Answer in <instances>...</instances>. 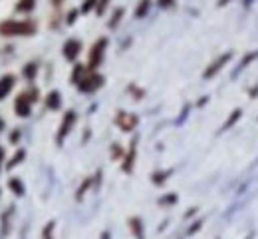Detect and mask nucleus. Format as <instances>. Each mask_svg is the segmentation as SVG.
<instances>
[{"instance_id": "f257e3e1", "label": "nucleus", "mask_w": 258, "mask_h": 239, "mask_svg": "<svg viewBox=\"0 0 258 239\" xmlns=\"http://www.w3.org/2000/svg\"><path fill=\"white\" fill-rule=\"evenodd\" d=\"M36 32V24L30 20H6L0 22L2 36H32Z\"/></svg>"}, {"instance_id": "f03ea898", "label": "nucleus", "mask_w": 258, "mask_h": 239, "mask_svg": "<svg viewBox=\"0 0 258 239\" xmlns=\"http://www.w3.org/2000/svg\"><path fill=\"white\" fill-rule=\"evenodd\" d=\"M38 94L36 92H26V94H20L18 98H16V102H14V110H16V116H20V118H26V116H30V110H32V102H36L38 98H36Z\"/></svg>"}, {"instance_id": "7ed1b4c3", "label": "nucleus", "mask_w": 258, "mask_h": 239, "mask_svg": "<svg viewBox=\"0 0 258 239\" xmlns=\"http://www.w3.org/2000/svg\"><path fill=\"white\" fill-rule=\"evenodd\" d=\"M105 46H107V40H105V38L97 40L96 44H94V48H92V52H90V70L97 68V66H99V62L103 60Z\"/></svg>"}, {"instance_id": "20e7f679", "label": "nucleus", "mask_w": 258, "mask_h": 239, "mask_svg": "<svg viewBox=\"0 0 258 239\" xmlns=\"http://www.w3.org/2000/svg\"><path fill=\"white\" fill-rule=\"evenodd\" d=\"M101 84H103V78H101L99 74L84 76V78L78 82V86H80V90H82V92H94V90H97Z\"/></svg>"}, {"instance_id": "39448f33", "label": "nucleus", "mask_w": 258, "mask_h": 239, "mask_svg": "<svg viewBox=\"0 0 258 239\" xmlns=\"http://www.w3.org/2000/svg\"><path fill=\"white\" fill-rule=\"evenodd\" d=\"M115 124H117L123 132H131V130L137 126V116L127 114V112H119V114L115 116Z\"/></svg>"}, {"instance_id": "423d86ee", "label": "nucleus", "mask_w": 258, "mask_h": 239, "mask_svg": "<svg viewBox=\"0 0 258 239\" xmlns=\"http://www.w3.org/2000/svg\"><path fill=\"white\" fill-rule=\"evenodd\" d=\"M74 122H76V114H74V112H68V114L64 116V120H62L60 132H58V144H62V141H64V137L70 134V130H72Z\"/></svg>"}, {"instance_id": "0eeeda50", "label": "nucleus", "mask_w": 258, "mask_h": 239, "mask_svg": "<svg viewBox=\"0 0 258 239\" xmlns=\"http://www.w3.org/2000/svg\"><path fill=\"white\" fill-rule=\"evenodd\" d=\"M12 88H14V76H12V74L2 76V78H0V102L12 92Z\"/></svg>"}, {"instance_id": "6e6552de", "label": "nucleus", "mask_w": 258, "mask_h": 239, "mask_svg": "<svg viewBox=\"0 0 258 239\" xmlns=\"http://www.w3.org/2000/svg\"><path fill=\"white\" fill-rule=\"evenodd\" d=\"M80 50H82V44L78 40H68L64 44V56L68 60H76V56L80 54Z\"/></svg>"}, {"instance_id": "1a4fd4ad", "label": "nucleus", "mask_w": 258, "mask_h": 239, "mask_svg": "<svg viewBox=\"0 0 258 239\" xmlns=\"http://www.w3.org/2000/svg\"><path fill=\"white\" fill-rule=\"evenodd\" d=\"M228 60H230V52H226V54H223V56H221V58H219L217 62H213V64H211L209 68L205 70V78H211V76H215V74H217L219 70L223 68V66H225L226 62H228Z\"/></svg>"}, {"instance_id": "9d476101", "label": "nucleus", "mask_w": 258, "mask_h": 239, "mask_svg": "<svg viewBox=\"0 0 258 239\" xmlns=\"http://www.w3.org/2000/svg\"><path fill=\"white\" fill-rule=\"evenodd\" d=\"M129 225H131V231L135 233V237H137V239H143V227H141V221H139L137 217L129 219Z\"/></svg>"}, {"instance_id": "9b49d317", "label": "nucleus", "mask_w": 258, "mask_h": 239, "mask_svg": "<svg viewBox=\"0 0 258 239\" xmlns=\"http://www.w3.org/2000/svg\"><path fill=\"white\" fill-rule=\"evenodd\" d=\"M133 160H135V139L131 141V150H129L125 164H123V170H125V171H131V166H133Z\"/></svg>"}, {"instance_id": "f8f14e48", "label": "nucleus", "mask_w": 258, "mask_h": 239, "mask_svg": "<svg viewBox=\"0 0 258 239\" xmlns=\"http://www.w3.org/2000/svg\"><path fill=\"white\" fill-rule=\"evenodd\" d=\"M48 108H52V110L60 108V94H58V92H52V94L48 96Z\"/></svg>"}, {"instance_id": "ddd939ff", "label": "nucleus", "mask_w": 258, "mask_h": 239, "mask_svg": "<svg viewBox=\"0 0 258 239\" xmlns=\"http://www.w3.org/2000/svg\"><path fill=\"white\" fill-rule=\"evenodd\" d=\"M8 185H10V189H12V192H14L16 196H22V194H24V185H22V183H20L18 179H12V181H10Z\"/></svg>"}, {"instance_id": "4468645a", "label": "nucleus", "mask_w": 258, "mask_h": 239, "mask_svg": "<svg viewBox=\"0 0 258 239\" xmlns=\"http://www.w3.org/2000/svg\"><path fill=\"white\" fill-rule=\"evenodd\" d=\"M147 8H149V0H141V6L135 10V16L137 18H141V16H145V12H147Z\"/></svg>"}, {"instance_id": "2eb2a0df", "label": "nucleus", "mask_w": 258, "mask_h": 239, "mask_svg": "<svg viewBox=\"0 0 258 239\" xmlns=\"http://www.w3.org/2000/svg\"><path fill=\"white\" fill-rule=\"evenodd\" d=\"M238 118H240V110H236V112H232V116L228 118V122H226L225 126H223V130H228V128H230V126H232V124H234V122H236Z\"/></svg>"}, {"instance_id": "dca6fc26", "label": "nucleus", "mask_w": 258, "mask_h": 239, "mask_svg": "<svg viewBox=\"0 0 258 239\" xmlns=\"http://www.w3.org/2000/svg\"><path fill=\"white\" fill-rule=\"evenodd\" d=\"M16 8H18V10H24V12H26V10H32L34 0H20V4H18Z\"/></svg>"}, {"instance_id": "f3484780", "label": "nucleus", "mask_w": 258, "mask_h": 239, "mask_svg": "<svg viewBox=\"0 0 258 239\" xmlns=\"http://www.w3.org/2000/svg\"><path fill=\"white\" fill-rule=\"evenodd\" d=\"M52 231H54V221H50V223L44 227V231H42V239H52Z\"/></svg>"}, {"instance_id": "a211bd4d", "label": "nucleus", "mask_w": 258, "mask_h": 239, "mask_svg": "<svg viewBox=\"0 0 258 239\" xmlns=\"http://www.w3.org/2000/svg\"><path fill=\"white\" fill-rule=\"evenodd\" d=\"M20 160H24V152L20 150V152H16V156L10 160V164H8V168H14L16 164H20Z\"/></svg>"}, {"instance_id": "6ab92c4d", "label": "nucleus", "mask_w": 258, "mask_h": 239, "mask_svg": "<svg viewBox=\"0 0 258 239\" xmlns=\"http://www.w3.org/2000/svg\"><path fill=\"white\" fill-rule=\"evenodd\" d=\"M121 14H123V10L119 8V10H115V14H113V20L109 22V26H115L117 22H119V18H121Z\"/></svg>"}, {"instance_id": "aec40b11", "label": "nucleus", "mask_w": 258, "mask_h": 239, "mask_svg": "<svg viewBox=\"0 0 258 239\" xmlns=\"http://www.w3.org/2000/svg\"><path fill=\"white\" fill-rule=\"evenodd\" d=\"M36 68H38L36 64H28V68L24 70V74H26L28 78H34V74H36Z\"/></svg>"}, {"instance_id": "412c9836", "label": "nucleus", "mask_w": 258, "mask_h": 239, "mask_svg": "<svg viewBox=\"0 0 258 239\" xmlns=\"http://www.w3.org/2000/svg\"><path fill=\"white\" fill-rule=\"evenodd\" d=\"M105 6H107V0H99V4H97V12L101 14V12L105 10Z\"/></svg>"}, {"instance_id": "4be33fe9", "label": "nucleus", "mask_w": 258, "mask_h": 239, "mask_svg": "<svg viewBox=\"0 0 258 239\" xmlns=\"http://www.w3.org/2000/svg\"><path fill=\"white\" fill-rule=\"evenodd\" d=\"M94 4H96V0H88V2L84 4V8H82V10H84V12H88V10H90V8L94 6Z\"/></svg>"}, {"instance_id": "5701e85b", "label": "nucleus", "mask_w": 258, "mask_h": 239, "mask_svg": "<svg viewBox=\"0 0 258 239\" xmlns=\"http://www.w3.org/2000/svg\"><path fill=\"white\" fill-rule=\"evenodd\" d=\"M171 4H173V0H159V6H163V8L165 6H171Z\"/></svg>"}, {"instance_id": "b1692460", "label": "nucleus", "mask_w": 258, "mask_h": 239, "mask_svg": "<svg viewBox=\"0 0 258 239\" xmlns=\"http://www.w3.org/2000/svg\"><path fill=\"white\" fill-rule=\"evenodd\" d=\"M219 4H221V6H223V4H226V0H219Z\"/></svg>"}, {"instance_id": "393cba45", "label": "nucleus", "mask_w": 258, "mask_h": 239, "mask_svg": "<svg viewBox=\"0 0 258 239\" xmlns=\"http://www.w3.org/2000/svg\"><path fill=\"white\" fill-rule=\"evenodd\" d=\"M0 166H2V150H0Z\"/></svg>"}, {"instance_id": "a878e982", "label": "nucleus", "mask_w": 258, "mask_h": 239, "mask_svg": "<svg viewBox=\"0 0 258 239\" xmlns=\"http://www.w3.org/2000/svg\"><path fill=\"white\" fill-rule=\"evenodd\" d=\"M0 128H2V122H0Z\"/></svg>"}, {"instance_id": "bb28decb", "label": "nucleus", "mask_w": 258, "mask_h": 239, "mask_svg": "<svg viewBox=\"0 0 258 239\" xmlns=\"http://www.w3.org/2000/svg\"><path fill=\"white\" fill-rule=\"evenodd\" d=\"M246 239H250V237H246Z\"/></svg>"}]
</instances>
